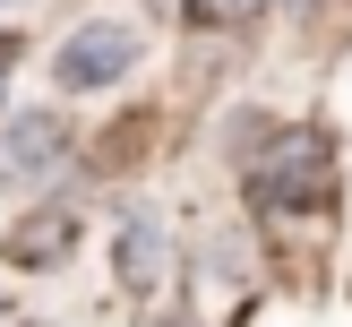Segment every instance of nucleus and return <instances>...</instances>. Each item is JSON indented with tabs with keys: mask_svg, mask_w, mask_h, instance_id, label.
<instances>
[{
	"mask_svg": "<svg viewBox=\"0 0 352 327\" xmlns=\"http://www.w3.org/2000/svg\"><path fill=\"white\" fill-rule=\"evenodd\" d=\"M138 69V34L120 26V17H95V26H78L60 43V61H52V78L69 86V95H86V86H112Z\"/></svg>",
	"mask_w": 352,
	"mask_h": 327,
	"instance_id": "obj_2",
	"label": "nucleus"
},
{
	"mask_svg": "<svg viewBox=\"0 0 352 327\" xmlns=\"http://www.w3.org/2000/svg\"><path fill=\"white\" fill-rule=\"evenodd\" d=\"M69 241H78V224H69V215H34V224H17L9 258H17V267H60Z\"/></svg>",
	"mask_w": 352,
	"mask_h": 327,
	"instance_id": "obj_5",
	"label": "nucleus"
},
{
	"mask_svg": "<svg viewBox=\"0 0 352 327\" xmlns=\"http://www.w3.org/2000/svg\"><path fill=\"white\" fill-rule=\"evenodd\" d=\"M112 275H120L129 293H155V284L172 275V233H164L155 215L120 224V241H112Z\"/></svg>",
	"mask_w": 352,
	"mask_h": 327,
	"instance_id": "obj_4",
	"label": "nucleus"
},
{
	"mask_svg": "<svg viewBox=\"0 0 352 327\" xmlns=\"http://www.w3.org/2000/svg\"><path fill=\"white\" fill-rule=\"evenodd\" d=\"M250 198L267 215H309L336 198V138L327 129H275L267 155L250 164Z\"/></svg>",
	"mask_w": 352,
	"mask_h": 327,
	"instance_id": "obj_1",
	"label": "nucleus"
},
{
	"mask_svg": "<svg viewBox=\"0 0 352 327\" xmlns=\"http://www.w3.org/2000/svg\"><path fill=\"white\" fill-rule=\"evenodd\" d=\"M155 327H198V319H189V310H164V319H155Z\"/></svg>",
	"mask_w": 352,
	"mask_h": 327,
	"instance_id": "obj_7",
	"label": "nucleus"
},
{
	"mask_svg": "<svg viewBox=\"0 0 352 327\" xmlns=\"http://www.w3.org/2000/svg\"><path fill=\"white\" fill-rule=\"evenodd\" d=\"M69 155V120L60 112H9L0 120V181H43Z\"/></svg>",
	"mask_w": 352,
	"mask_h": 327,
	"instance_id": "obj_3",
	"label": "nucleus"
},
{
	"mask_svg": "<svg viewBox=\"0 0 352 327\" xmlns=\"http://www.w3.org/2000/svg\"><path fill=\"white\" fill-rule=\"evenodd\" d=\"M258 9H267V0H181L189 26H250Z\"/></svg>",
	"mask_w": 352,
	"mask_h": 327,
	"instance_id": "obj_6",
	"label": "nucleus"
}]
</instances>
